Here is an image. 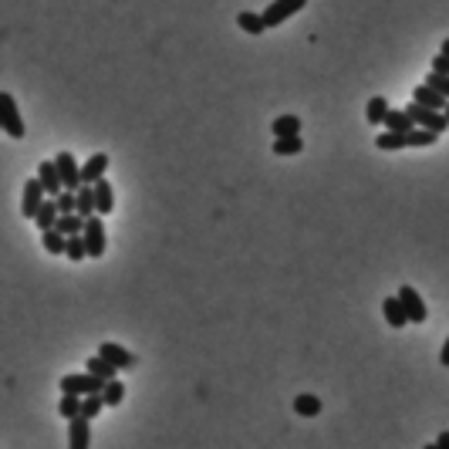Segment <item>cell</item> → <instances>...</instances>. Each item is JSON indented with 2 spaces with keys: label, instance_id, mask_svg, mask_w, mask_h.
<instances>
[{
  "label": "cell",
  "instance_id": "6da1fadb",
  "mask_svg": "<svg viewBox=\"0 0 449 449\" xmlns=\"http://www.w3.org/2000/svg\"><path fill=\"white\" fill-rule=\"evenodd\" d=\"M105 385L108 382H102L98 375H91V372H85V375H64L61 378V396H102L105 392Z\"/></svg>",
  "mask_w": 449,
  "mask_h": 449
},
{
  "label": "cell",
  "instance_id": "7a4b0ae2",
  "mask_svg": "<svg viewBox=\"0 0 449 449\" xmlns=\"http://www.w3.org/2000/svg\"><path fill=\"white\" fill-rule=\"evenodd\" d=\"M0 125L11 139H24V118L17 112V102H14L11 91H0Z\"/></svg>",
  "mask_w": 449,
  "mask_h": 449
},
{
  "label": "cell",
  "instance_id": "3957f363",
  "mask_svg": "<svg viewBox=\"0 0 449 449\" xmlns=\"http://www.w3.org/2000/svg\"><path fill=\"white\" fill-rule=\"evenodd\" d=\"M406 112H409V118L416 122V128H429V132H446V128H449L446 112H436V108H425V105H419V102L406 105Z\"/></svg>",
  "mask_w": 449,
  "mask_h": 449
},
{
  "label": "cell",
  "instance_id": "277c9868",
  "mask_svg": "<svg viewBox=\"0 0 449 449\" xmlns=\"http://www.w3.org/2000/svg\"><path fill=\"white\" fill-rule=\"evenodd\" d=\"M304 4L308 0H270L267 4V11H264V24L270 27H281L284 21H291L297 11H304Z\"/></svg>",
  "mask_w": 449,
  "mask_h": 449
},
{
  "label": "cell",
  "instance_id": "5b68a950",
  "mask_svg": "<svg viewBox=\"0 0 449 449\" xmlns=\"http://www.w3.org/2000/svg\"><path fill=\"white\" fill-rule=\"evenodd\" d=\"M85 244H88V257L91 260H102L105 257V247H108V240H105V223H102V217H91V220H85Z\"/></svg>",
  "mask_w": 449,
  "mask_h": 449
},
{
  "label": "cell",
  "instance_id": "8992f818",
  "mask_svg": "<svg viewBox=\"0 0 449 449\" xmlns=\"http://www.w3.org/2000/svg\"><path fill=\"white\" fill-rule=\"evenodd\" d=\"M398 301L406 304V314H409V324H425V318H429V308H425V301L419 297V291H416V287H409V284H402V287H398Z\"/></svg>",
  "mask_w": 449,
  "mask_h": 449
},
{
  "label": "cell",
  "instance_id": "52a82bcc",
  "mask_svg": "<svg viewBox=\"0 0 449 449\" xmlns=\"http://www.w3.org/2000/svg\"><path fill=\"white\" fill-rule=\"evenodd\" d=\"M54 162H58V172H61V180H64V190H71V192L81 190V166H78L75 155L58 153L54 155Z\"/></svg>",
  "mask_w": 449,
  "mask_h": 449
},
{
  "label": "cell",
  "instance_id": "ba28073f",
  "mask_svg": "<svg viewBox=\"0 0 449 449\" xmlns=\"http://www.w3.org/2000/svg\"><path fill=\"white\" fill-rule=\"evenodd\" d=\"M38 180H41V186H44V192H48V200H58L64 192V180H61V172H58V162H54V159H44V162H41Z\"/></svg>",
  "mask_w": 449,
  "mask_h": 449
},
{
  "label": "cell",
  "instance_id": "9c48e42d",
  "mask_svg": "<svg viewBox=\"0 0 449 449\" xmlns=\"http://www.w3.org/2000/svg\"><path fill=\"white\" fill-rule=\"evenodd\" d=\"M44 186H41V180L34 176V180H27V186H24V200H21V213H24L27 220H34L41 213V206H44Z\"/></svg>",
  "mask_w": 449,
  "mask_h": 449
},
{
  "label": "cell",
  "instance_id": "30bf717a",
  "mask_svg": "<svg viewBox=\"0 0 449 449\" xmlns=\"http://www.w3.org/2000/svg\"><path fill=\"white\" fill-rule=\"evenodd\" d=\"M68 449H91V419L78 416L68 423Z\"/></svg>",
  "mask_w": 449,
  "mask_h": 449
},
{
  "label": "cell",
  "instance_id": "8fae6325",
  "mask_svg": "<svg viewBox=\"0 0 449 449\" xmlns=\"http://www.w3.org/2000/svg\"><path fill=\"white\" fill-rule=\"evenodd\" d=\"M105 169H108V155L95 153L81 162V186H95V182L105 180Z\"/></svg>",
  "mask_w": 449,
  "mask_h": 449
},
{
  "label": "cell",
  "instance_id": "7c38bea8",
  "mask_svg": "<svg viewBox=\"0 0 449 449\" xmlns=\"http://www.w3.org/2000/svg\"><path fill=\"white\" fill-rule=\"evenodd\" d=\"M98 355H102L105 361H112L118 372H125V368H135V355H132L128 348L115 345V341H105V345L98 348Z\"/></svg>",
  "mask_w": 449,
  "mask_h": 449
},
{
  "label": "cell",
  "instance_id": "4fadbf2b",
  "mask_svg": "<svg viewBox=\"0 0 449 449\" xmlns=\"http://www.w3.org/2000/svg\"><path fill=\"white\" fill-rule=\"evenodd\" d=\"M382 314H385V321H388V328H406V324H409V314H406V304L398 301V294L396 297H385V301H382Z\"/></svg>",
  "mask_w": 449,
  "mask_h": 449
},
{
  "label": "cell",
  "instance_id": "5bb4252c",
  "mask_svg": "<svg viewBox=\"0 0 449 449\" xmlns=\"http://www.w3.org/2000/svg\"><path fill=\"white\" fill-rule=\"evenodd\" d=\"M412 102L425 105V108H436V112H446L449 98H446V95H439L436 88H429V85H419V88L412 91Z\"/></svg>",
  "mask_w": 449,
  "mask_h": 449
},
{
  "label": "cell",
  "instance_id": "9a60e30c",
  "mask_svg": "<svg viewBox=\"0 0 449 449\" xmlns=\"http://www.w3.org/2000/svg\"><path fill=\"white\" fill-rule=\"evenodd\" d=\"M58 220H61V206H58V200H44V206H41V213L34 217V223H38L41 233H48L58 227Z\"/></svg>",
  "mask_w": 449,
  "mask_h": 449
},
{
  "label": "cell",
  "instance_id": "2e32d148",
  "mask_svg": "<svg viewBox=\"0 0 449 449\" xmlns=\"http://www.w3.org/2000/svg\"><path fill=\"white\" fill-rule=\"evenodd\" d=\"M270 135L274 139H287V135H301V118L297 115H281L270 122Z\"/></svg>",
  "mask_w": 449,
  "mask_h": 449
},
{
  "label": "cell",
  "instance_id": "e0dca14e",
  "mask_svg": "<svg viewBox=\"0 0 449 449\" xmlns=\"http://www.w3.org/2000/svg\"><path fill=\"white\" fill-rule=\"evenodd\" d=\"M95 200H98V217H108L115 210V190H112V182L108 180L95 182Z\"/></svg>",
  "mask_w": 449,
  "mask_h": 449
},
{
  "label": "cell",
  "instance_id": "ac0fdd59",
  "mask_svg": "<svg viewBox=\"0 0 449 449\" xmlns=\"http://www.w3.org/2000/svg\"><path fill=\"white\" fill-rule=\"evenodd\" d=\"M78 217H81V220L98 217V200H95V186H81V190H78Z\"/></svg>",
  "mask_w": 449,
  "mask_h": 449
},
{
  "label": "cell",
  "instance_id": "d6986e66",
  "mask_svg": "<svg viewBox=\"0 0 449 449\" xmlns=\"http://www.w3.org/2000/svg\"><path fill=\"white\" fill-rule=\"evenodd\" d=\"M85 372L98 375V378H102V382H115L118 368H115V365H112V361H105L102 355H91V358H88V365H85Z\"/></svg>",
  "mask_w": 449,
  "mask_h": 449
},
{
  "label": "cell",
  "instance_id": "ffe728a7",
  "mask_svg": "<svg viewBox=\"0 0 449 449\" xmlns=\"http://www.w3.org/2000/svg\"><path fill=\"white\" fill-rule=\"evenodd\" d=\"M388 102H385L382 95H375L368 98V108H365V118H368V125H385V118H388Z\"/></svg>",
  "mask_w": 449,
  "mask_h": 449
},
{
  "label": "cell",
  "instance_id": "44dd1931",
  "mask_svg": "<svg viewBox=\"0 0 449 449\" xmlns=\"http://www.w3.org/2000/svg\"><path fill=\"white\" fill-rule=\"evenodd\" d=\"M439 132H429V128H412L406 132V149H425V145H436Z\"/></svg>",
  "mask_w": 449,
  "mask_h": 449
},
{
  "label": "cell",
  "instance_id": "7402d4cb",
  "mask_svg": "<svg viewBox=\"0 0 449 449\" xmlns=\"http://www.w3.org/2000/svg\"><path fill=\"white\" fill-rule=\"evenodd\" d=\"M237 24H240V31L254 34V38L267 31V24H264V14H254V11H240V14H237Z\"/></svg>",
  "mask_w": 449,
  "mask_h": 449
},
{
  "label": "cell",
  "instance_id": "603a6c76",
  "mask_svg": "<svg viewBox=\"0 0 449 449\" xmlns=\"http://www.w3.org/2000/svg\"><path fill=\"white\" fill-rule=\"evenodd\" d=\"M412 128H416V122L409 118L406 108H392L385 118V132H412Z\"/></svg>",
  "mask_w": 449,
  "mask_h": 449
},
{
  "label": "cell",
  "instance_id": "cb8c5ba5",
  "mask_svg": "<svg viewBox=\"0 0 449 449\" xmlns=\"http://www.w3.org/2000/svg\"><path fill=\"white\" fill-rule=\"evenodd\" d=\"M41 244H44V250H48L51 257L68 254V237H64L61 230H48V233H41Z\"/></svg>",
  "mask_w": 449,
  "mask_h": 449
},
{
  "label": "cell",
  "instance_id": "d4e9b609",
  "mask_svg": "<svg viewBox=\"0 0 449 449\" xmlns=\"http://www.w3.org/2000/svg\"><path fill=\"white\" fill-rule=\"evenodd\" d=\"M294 412L297 416H304V419H314L321 412V398L311 396V392H301V396L294 398Z\"/></svg>",
  "mask_w": 449,
  "mask_h": 449
},
{
  "label": "cell",
  "instance_id": "484cf974",
  "mask_svg": "<svg viewBox=\"0 0 449 449\" xmlns=\"http://www.w3.org/2000/svg\"><path fill=\"white\" fill-rule=\"evenodd\" d=\"M375 149H378V153L406 149V132H382V135H375Z\"/></svg>",
  "mask_w": 449,
  "mask_h": 449
},
{
  "label": "cell",
  "instance_id": "4316f807",
  "mask_svg": "<svg viewBox=\"0 0 449 449\" xmlns=\"http://www.w3.org/2000/svg\"><path fill=\"white\" fill-rule=\"evenodd\" d=\"M301 153H304V139H301V135L274 139V155H301Z\"/></svg>",
  "mask_w": 449,
  "mask_h": 449
},
{
  "label": "cell",
  "instance_id": "83f0119b",
  "mask_svg": "<svg viewBox=\"0 0 449 449\" xmlns=\"http://www.w3.org/2000/svg\"><path fill=\"white\" fill-rule=\"evenodd\" d=\"M54 230H61L64 237H78V233H85V220L78 217V213H61Z\"/></svg>",
  "mask_w": 449,
  "mask_h": 449
},
{
  "label": "cell",
  "instance_id": "f1b7e54d",
  "mask_svg": "<svg viewBox=\"0 0 449 449\" xmlns=\"http://www.w3.org/2000/svg\"><path fill=\"white\" fill-rule=\"evenodd\" d=\"M81 402H85L81 396H61V402H58V416L68 419V423L78 419V416H81Z\"/></svg>",
  "mask_w": 449,
  "mask_h": 449
},
{
  "label": "cell",
  "instance_id": "f546056e",
  "mask_svg": "<svg viewBox=\"0 0 449 449\" xmlns=\"http://www.w3.org/2000/svg\"><path fill=\"white\" fill-rule=\"evenodd\" d=\"M102 398H105V406H108V409H115V406H122V398H125V385L118 382H108L105 385V392H102Z\"/></svg>",
  "mask_w": 449,
  "mask_h": 449
},
{
  "label": "cell",
  "instance_id": "4dcf8cb0",
  "mask_svg": "<svg viewBox=\"0 0 449 449\" xmlns=\"http://www.w3.org/2000/svg\"><path fill=\"white\" fill-rule=\"evenodd\" d=\"M68 260H75V264H81L85 257H88V244H85V237L78 233V237H68Z\"/></svg>",
  "mask_w": 449,
  "mask_h": 449
},
{
  "label": "cell",
  "instance_id": "1f68e13d",
  "mask_svg": "<svg viewBox=\"0 0 449 449\" xmlns=\"http://www.w3.org/2000/svg\"><path fill=\"white\" fill-rule=\"evenodd\" d=\"M102 409H108L102 396H85V402H81V416H85V419H95V416H102Z\"/></svg>",
  "mask_w": 449,
  "mask_h": 449
},
{
  "label": "cell",
  "instance_id": "d6a6232c",
  "mask_svg": "<svg viewBox=\"0 0 449 449\" xmlns=\"http://www.w3.org/2000/svg\"><path fill=\"white\" fill-rule=\"evenodd\" d=\"M425 85H429V88H436L439 95H446V98H449V75H436V71H429Z\"/></svg>",
  "mask_w": 449,
  "mask_h": 449
},
{
  "label": "cell",
  "instance_id": "836d02e7",
  "mask_svg": "<svg viewBox=\"0 0 449 449\" xmlns=\"http://www.w3.org/2000/svg\"><path fill=\"white\" fill-rule=\"evenodd\" d=\"M58 206H61V213H78V192L64 190L61 196H58Z\"/></svg>",
  "mask_w": 449,
  "mask_h": 449
},
{
  "label": "cell",
  "instance_id": "e575fe53",
  "mask_svg": "<svg viewBox=\"0 0 449 449\" xmlns=\"http://www.w3.org/2000/svg\"><path fill=\"white\" fill-rule=\"evenodd\" d=\"M433 71L436 75H449V54H436L433 58Z\"/></svg>",
  "mask_w": 449,
  "mask_h": 449
},
{
  "label": "cell",
  "instance_id": "d590c367",
  "mask_svg": "<svg viewBox=\"0 0 449 449\" xmlns=\"http://www.w3.org/2000/svg\"><path fill=\"white\" fill-rule=\"evenodd\" d=\"M439 361L449 368V338H446V345H443V351H439Z\"/></svg>",
  "mask_w": 449,
  "mask_h": 449
},
{
  "label": "cell",
  "instance_id": "8d00e7d4",
  "mask_svg": "<svg viewBox=\"0 0 449 449\" xmlns=\"http://www.w3.org/2000/svg\"><path fill=\"white\" fill-rule=\"evenodd\" d=\"M436 443H439L443 449H449V429H446V433H439V436H436Z\"/></svg>",
  "mask_w": 449,
  "mask_h": 449
},
{
  "label": "cell",
  "instance_id": "74e56055",
  "mask_svg": "<svg viewBox=\"0 0 449 449\" xmlns=\"http://www.w3.org/2000/svg\"><path fill=\"white\" fill-rule=\"evenodd\" d=\"M439 54H449V38L443 41V44H439Z\"/></svg>",
  "mask_w": 449,
  "mask_h": 449
},
{
  "label": "cell",
  "instance_id": "f35d334b",
  "mask_svg": "<svg viewBox=\"0 0 449 449\" xmlns=\"http://www.w3.org/2000/svg\"><path fill=\"white\" fill-rule=\"evenodd\" d=\"M423 449H443V446H439V443H429V446H423Z\"/></svg>",
  "mask_w": 449,
  "mask_h": 449
},
{
  "label": "cell",
  "instance_id": "ab89813d",
  "mask_svg": "<svg viewBox=\"0 0 449 449\" xmlns=\"http://www.w3.org/2000/svg\"><path fill=\"white\" fill-rule=\"evenodd\" d=\"M446 118H449V105H446Z\"/></svg>",
  "mask_w": 449,
  "mask_h": 449
}]
</instances>
